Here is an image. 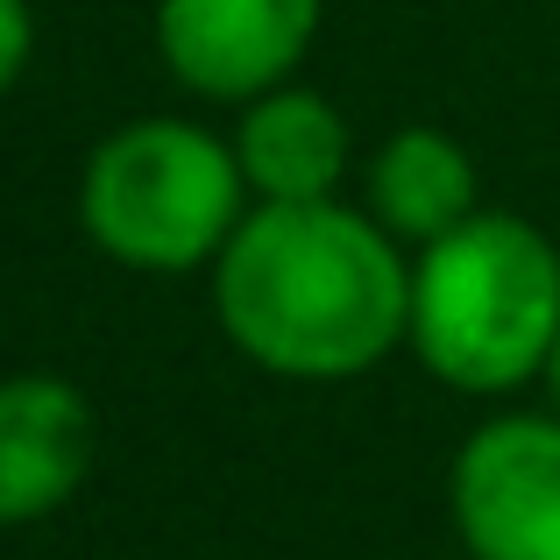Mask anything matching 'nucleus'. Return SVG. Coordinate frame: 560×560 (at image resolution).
Masks as SVG:
<instances>
[{
    "instance_id": "obj_1",
    "label": "nucleus",
    "mask_w": 560,
    "mask_h": 560,
    "mask_svg": "<svg viewBox=\"0 0 560 560\" xmlns=\"http://www.w3.org/2000/svg\"><path fill=\"white\" fill-rule=\"evenodd\" d=\"M206 277L228 348L262 376L355 383L411 341L405 242L341 199L248 206Z\"/></svg>"
},
{
    "instance_id": "obj_2",
    "label": "nucleus",
    "mask_w": 560,
    "mask_h": 560,
    "mask_svg": "<svg viewBox=\"0 0 560 560\" xmlns=\"http://www.w3.org/2000/svg\"><path fill=\"white\" fill-rule=\"evenodd\" d=\"M560 341V242L518 213L462 220L411 256V355L454 397H518Z\"/></svg>"
},
{
    "instance_id": "obj_3",
    "label": "nucleus",
    "mask_w": 560,
    "mask_h": 560,
    "mask_svg": "<svg viewBox=\"0 0 560 560\" xmlns=\"http://www.w3.org/2000/svg\"><path fill=\"white\" fill-rule=\"evenodd\" d=\"M234 142L178 114H142L93 142L79 171V228L107 262L142 277L213 270L248 220Z\"/></svg>"
},
{
    "instance_id": "obj_4",
    "label": "nucleus",
    "mask_w": 560,
    "mask_h": 560,
    "mask_svg": "<svg viewBox=\"0 0 560 560\" xmlns=\"http://www.w3.org/2000/svg\"><path fill=\"white\" fill-rule=\"evenodd\" d=\"M447 518L468 560H560V411H497L447 462Z\"/></svg>"
},
{
    "instance_id": "obj_5",
    "label": "nucleus",
    "mask_w": 560,
    "mask_h": 560,
    "mask_svg": "<svg viewBox=\"0 0 560 560\" xmlns=\"http://www.w3.org/2000/svg\"><path fill=\"white\" fill-rule=\"evenodd\" d=\"M327 0H156V57L199 100L248 107L270 85H291L319 36Z\"/></svg>"
},
{
    "instance_id": "obj_6",
    "label": "nucleus",
    "mask_w": 560,
    "mask_h": 560,
    "mask_svg": "<svg viewBox=\"0 0 560 560\" xmlns=\"http://www.w3.org/2000/svg\"><path fill=\"white\" fill-rule=\"evenodd\" d=\"M100 454L93 397L71 376L14 370L0 376V533L43 525L85 490Z\"/></svg>"
},
{
    "instance_id": "obj_7",
    "label": "nucleus",
    "mask_w": 560,
    "mask_h": 560,
    "mask_svg": "<svg viewBox=\"0 0 560 560\" xmlns=\"http://www.w3.org/2000/svg\"><path fill=\"white\" fill-rule=\"evenodd\" d=\"M234 164L248 178L256 206H319L341 199L348 164H355V136L348 114L313 85H270L234 114Z\"/></svg>"
},
{
    "instance_id": "obj_8",
    "label": "nucleus",
    "mask_w": 560,
    "mask_h": 560,
    "mask_svg": "<svg viewBox=\"0 0 560 560\" xmlns=\"http://www.w3.org/2000/svg\"><path fill=\"white\" fill-rule=\"evenodd\" d=\"M362 213H370L390 242H405L411 256H419L425 242H440V234H454L462 220L482 213L476 156L433 121L390 128L383 150L370 156V171H362Z\"/></svg>"
},
{
    "instance_id": "obj_9",
    "label": "nucleus",
    "mask_w": 560,
    "mask_h": 560,
    "mask_svg": "<svg viewBox=\"0 0 560 560\" xmlns=\"http://www.w3.org/2000/svg\"><path fill=\"white\" fill-rule=\"evenodd\" d=\"M28 57H36V14L28 0H0V93L28 71Z\"/></svg>"
},
{
    "instance_id": "obj_10",
    "label": "nucleus",
    "mask_w": 560,
    "mask_h": 560,
    "mask_svg": "<svg viewBox=\"0 0 560 560\" xmlns=\"http://www.w3.org/2000/svg\"><path fill=\"white\" fill-rule=\"evenodd\" d=\"M539 390H547V411H560V341H553V362H547V376H539Z\"/></svg>"
}]
</instances>
